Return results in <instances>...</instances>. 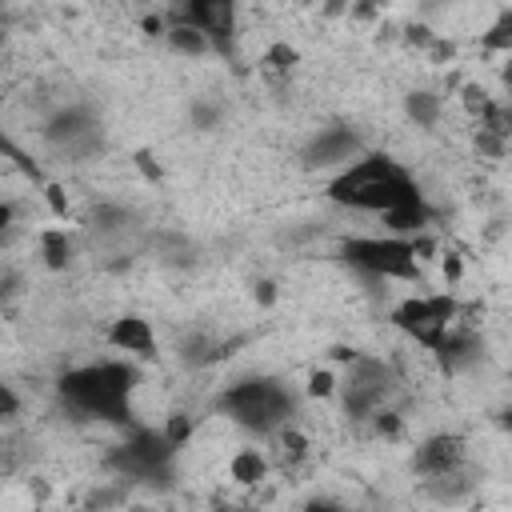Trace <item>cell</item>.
I'll use <instances>...</instances> for the list:
<instances>
[{"label":"cell","instance_id":"obj_1","mask_svg":"<svg viewBox=\"0 0 512 512\" xmlns=\"http://www.w3.org/2000/svg\"><path fill=\"white\" fill-rule=\"evenodd\" d=\"M144 384V368L132 356H100L72 364L56 376V404L72 420L132 428L136 424V392Z\"/></svg>","mask_w":512,"mask_h":512},{"label":"cell","instance_id":"obj_2","mask_svg":"<svg viewBox=\"0 0 512 512\" xmlns=\"http://www.w3.org/2000/svg\"><path fill=\"white\" fill-rule=\"evenodd\" d=\"M324 200L344 208V212L380 220V216H388L404 204L424 200V188H420V180L412 176V168L404 160H396L392 152H380V148H364L344 168L328 172Z\"/></svg>","mask_w":512,"mask_h":512},{"label":"cell","instance_id":"obj_3","mask_svg":"<svg viewBox=\"0 0 512 512\" xmlns=\"http://www.w3.org/2000/svg\"><path fill=\"white\" fill-rule=\"evenodd\" d=\"M216 412L228 424H236L240 432L260 436V440H272L276 432H284L288 424H296V416H300V392L284 376L256 372V376H240V380L224 384L220 396H216Z\"/></svg>","mask_w":512,"mask_h":512},{"label":"cell","instance_id":"obj_4","mask_svg":"<svg viewBox=\"0 0 512 512\" xmlns=\"http://www.w3.org/2000/svg\"><path fill=\"white\" fill-rule=\"evenodd\" d=\"M336 260L364 280L416 284L424 276V240L396 236V232H352V236H340Z\"/></svg>","mask_w":512,"mask_h":512},{"label":"cell","instance_id":"obj_5","mask_svg":"<svg viewBox=\"0 0 512 512\" xmlns=\"http://www.w3.org/2000/svg\"><path fill=\"white\" fill-rule=\"evenodd\" d=\"M400 392V372L392 360L376 356V352H352L344 372L336 376V400H340V412L352 420V424H368L380 408H392Z\"/></svg>","mask_w":512,"mask_h":512},{"label":"cell","instance_id":"obj_6","mask_svg":"<svg viewBox=\"0 0 512 512\" xmlns=\"http://www.w3.org/2000/svg\"><path fill=\"white\" fill-rule=\"evenodd\" d=\"M184 440H176L168 428H148V424H132L124 444H116L108 452V468L128 484H152V480H164L172 476V464H176V452H180Z\"/></svg>","mask_w":512,"mask_h":512},{"label":"cell","instance_id":"obj_7","mask_svg":"<svg viewBox=\"0 0 512 512\" xmlns=\"http://www.w3.org/2000/svg\"><path fill=\"white\" fill-rule=\"evenodd\" d=\"M388 324L416 348L432 352L452 324H460V300L452 292H416V296H404L392 312H388Z\"/></svg>","mask_w":512,"mask_h":512},{"label":"cell","instance_id":"obj_8","mask_svg":"<svg viewBox=\"0 0 512 512\" xmlns=\"http://www.w3.org/2000/svg\"><path fill=\"white\" fill-rule=\"evenodd\" d=\"M40 140L64 160H88L100 148L104 128L88 104H60L40 120Z\"/></svg>","mask_w":512,"mask_h":512},{"label":"cell","instance_id":"obj_9","mask_svg":"<svg viewBox=\"0 0 512 512\" xmlns=\"http://www.w3.org/2000/svg\"><path fill=\"white\" fill-rule=\"evenodd\" d=\"M168 24H184L200 32L216 56H232L240 40V0H176Z\"/></svg>","mask_w":512,"mask_h":512},{"label":"cell","instance_id":"obj_10","mask_svg":"<svg viewBox=\"0 0 512 512\" xmlns=\"http://www.w3.org/2000/svg\"><path fill=\"white\" fill-rule=\"evenodd\" d=\"M84 232H88L92 248H96V252H108V256H124L128 248H140V244L148 240L140 216H136L132 208L116 204V200L92 204V212H88V220H84Z\"/></svg>","mask_w":512,"mask_h":512},{"label":"cell","instance_id":"obj_11","mask_svg":"<svg viewBox=\"0 0 512 512\" xmlns=\"http://www.w3.org/2000/svg\"><path fill=\"white\" fill-rule=\"evenodd\" d=\"M364 148H368V140L360 136L356 124H324V128H316V132L304 140L300 164H304L308 172H336V168H344L352 156H360Z\"/></svg>","mask_w":512,"mask_h":512},{"label":"cell","instance_id":"obj_12","mask_svg":"<svg viewBox=\"0 0 512 512\" xmlns=\"http://www.w3.org/2000/svg\"><path fill=\"white\" fill-rule=\"evenodd\" d=\"M468 460H472V448L460 432H432L412 448V472L424 484L468 472Z\"/></svg>","mask_w":512,"mask_h":512},{"label":"cell","instance_id":"obj_13","mask_svg":"<svg viewBox=\"0 0 512 512\" xmlns=\"http://www.w3.org/2000/svg\"><path fill=\"white\" fill-rule=\"evenodd\" d=\"M104 340H108L116 352L132 356V360H156V328H152V320L140 316V312L116 316V320L108 324Z\"/></svg>","mask_w":512,"mask_h":512},{"label":"cell","instance_id":"obj_14","mask_svg":"<svg viewBox=\"0 0 512 512\" xmlns=\"http://www.w3.org/2000/svg\"><path fill=\"white\" fill-rule=\"evenodd\" d=\"M72 256H76L72 232H64V228H44L40 232V260H44L48 272H64L72 264Z\"/></svg>","mask_w":512,"mask_h":512},{"label":"cell","instance_id":"obj_15","mask_svg":"<svg viewBox=\"0 0 512 512\" xmlns=\"http://www.w3.org/2000/svg\"><path fill=\"white\" fill-rule=\"evenodd\" d=\"M404 116L416 124V128H436L440 124V116H444V100L436 96V92H428V88H412L408 96H404Z\"/></svg>","mask_w":512,"mask_h":512},{"label":"cell","instance_id":"obj_16","mask_svg":"<svg viewBox=\"0 0 512 512\" xmlns=\"http://www.w3.org/2000/svg\"><path fill=\"white\" fill-rule=\"evenodd\" d=\"M228 476L236 484H260L268 476V456L256 452V448H240L232 460H228Z\"/></svg>","mask_w":512,"mask_h":512},{"label":"cell","instance_id":"obj_17","mask_svg":"<svg viewBox=\"0 0 512 512\" xmlns=\"http://www.w3.org/2000/svg\"><path fill=\"white\" fill-rule=\"evenodd\" d=\"M168 44L176 48V52H184V56H208L212 48H208V40L200 36V32H192V28H184V24H168Z\"/></svg>","mask_w":512,"mask_h":512},{"label":"cell","instance_id":"obj_18","mask_svg":"<svg viewBox=\"0 0 512 512\" xmlns=\"http://www.w3.org/2000/svg\"><path fill=\"white\" fill-rule=\"evenodd\" d=\"M480 44H484V48H496V52H508V48H512V12H508V8L492 20V28L480 36Z\"/></svg>","mask_w":512,"mask_h":512},{"label":"cell","instance_id":"obj_19","mask_svg":"<svg viewBox=\"0 0 512 512\" xmlns=\"http://www.w3.org/2000/svg\"><path fill=\"white\" fill-rule=\"evenodd\" d=\"M0 160L28 168V156H24V152H20V144L8 136V124H4V96H0Z\"/></svg>","mask_w":512,"mask_h":512},{"label":"cell","instance_id":"obj_20","mask_svg":"<svg viewBox=\"0 0 512 512\" xmlns=\"http://www.w3.org/2000/svg\"><path fill=\"white\" fill-rule=\"evenodd\" d=\"M24 408V400L12 392V384H0V420H16Z\"/></svg>","mask_w":512,"mask_h":512},{"label":"cell","instance_id":"obj_21","mask_svg":"<svg viewBox=\"0 0 512 512\" xmlns=\"http://www.w3.org/2000/svg\"><path fill=\"white\" fill-rule=\"evenodd\" d=\"M12 224H16V204L12 200H0V248H4L8 232H12Z\"/></svg>","mask_w":512,"mask_h":512},{"label":"cell","instance_id":"obj_22","mask_svg":"<svg viewBox=\"0 0 512 512\" xmlns=\"http://www.w3.org/2000/svg\"><path fill=\"white\" fill-rule=\"evenodd\" d=\"M0 44H4V20H0Z\"/></svg>","mask_w":512,"mask_h":512}]
</instances>
